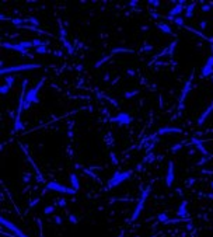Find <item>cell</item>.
Returning a JSON list of instances; mask_svg holds the SVG:
<instances>
[{
    "mask_svg": "<svg viewBox=\"0 0 213 237\" xmlns=\"http://www.w3.org/2000/svg\"><path fill=\"white\" fill-rule=\"evenodd\" d=\"M27 83L28 81L27 80H22V86H21V95H20V102H18V109H17V117H15V121H14V131H22L24 129V125H22L21 119H20V117H21V112L24 111V101H26V87H27Z\"/></svg>",
    "mask_w": 213,
    "mask_h": 237,
    "instance_id": "6da1fadb",
    "label": "cell"
},
{
    "mask_svg": "<svg viewBox=\"0 0 213 237\" xmlns=\"http://www.w3.org/2000/svg\"><path fill=\"white\" fill-rule=\"evenodd\" d=\"M43 81H45V77H42L40 80V83L36 84L34 88H31V90L27 91L26 94V101H24V111H28L29 107H31V104H38L40 102V97H38V91L41 90V87H42Z\"/></svg>",
    "mask_w": 213,
    "mask_h": 237,
    "instance_id": "7a4b0ae2",
    "label": "cell"
},
{
    "mask_svg": "<svg viewBox=\"0 0 213 237\" xmlns=\"http://www.w3.org/2000/svg\"><path fill=\"white\" fill-rule=\"evenodd\" d=\"M130 175H132V171H130V170L129 171H115L114 175L108 180V188H107V190H112V188L121 185L123 181H126V180L130 178Z\"/></svg>",
    "mask_w": 213,
    "mask_h": 237,
    "instance_id": "3957f363",
    "label": "cell"
},
{
    "mask_svg": "<svg viewBox=\"0 0 213 237\" xmlns=\"http://www.w3.org/2000/svg\"><path fill=\"white\" fill-rule=\"evenodd\" d=\"M38 67H41L40 63H24V65H15V66H10V67H2L0 73L2 74H9V73H14V72H24V70L38 69Z\"/></svg>",
    "mask_w": 213,
    "mask_h": 237,
    "instance_id": "277c9868",
    "label": "cell"
},
{
    "mask_svg": "<svg viewBox=\"0 0 213 237\" xmlns=\"http://www.w3.org/2000/svg\"><path fill=\"white\" fill-rule=\"evenodd\" d=\"M149 192H150V187H146V190L142 192L140 199H139V202H137V205H136V208H135L133 215H132V218H130V222H135V220L139 218V215L142 213V211L145 209L146 199H147V197H149Z\"/></svg>",
    "mask_w": 213,
    "mask_h": 237,
    "instance_id": "5b68a950",
    "label": "cell"
},
{
    "mask_svg": "<svg viewBox=\"0 0 213 237\" xmlns=\"http://www.w3.org/2000/svg\"><path fill=\"white\" fill-rule=\"evenodd\" d=\"M109 122L118 124L119 126H128V125H130L132 122H133V117H132L130 114L121 111V112H118V115H115V117H112L111 119H109Z\"/></svg>",
    "mask_w": 213,
    "mask_h": 237,
    "instance_id": "8992f818",
    "label": "cell"
},
{
    "mask_svg": "<svg viewBox=\"0 0 213 237\" xmlns=\"http://www.w3.org/2000/svg\"><path fill=\"white\" fill-rule=\"evenodd\" d=\"M46 188L51 191H56V192H60V194H67V195H74L77 192L74 188H69V187H65V185H60L59 182H55V181H51V182H46Z\"/></svg>",
    "mask_w": 213,
    "mask_h": 237,
    "instance_id": "52a82bcc",
    "label": "cell"
},
{
    "mask_svg": "<svg viewBox=\"0 0 213 237\" xmlns=\"http://www.w3.org/2000/svg\"><path fill=\"white\" fill-rule=\"evenodd\" d=\"M0 223H2V226H4L6 229H9V230H11L13 233H15V236H18V237H28L21 229H20V227H17L14 223L10 222V220H7V219L3 218V216L0 218Z\"/></svg>",
    "mask_w": 213,
    "mask_h": 237,
    "instance_id": "ba28073f",
    "label": "cell"
},
{
    "mask_svg": "<svg viewBox=\"0 0 213 237\" xmlns=\"http://www.w3.org/2000/svg\"><path fill=\"white\" fill-rule=\"evenodd\" d=\"M192 79H194V73H192V76L189 77V80L185 83L184 88H182V91H181V95H180V105H178V109L180 111H182V108H184V102L185 100H187L188 94H189V91L192 90Z\"/></svg>",
    "mask_w": 213,
    "mask_h": 237,
    "instance_id": "9c48e42d",
    "label": "cell"
},
{
    "mask_svg": "<svg viewBox=\"0 0 213 237\" xmlns=\"http://www.w3.org/2000/svg\"><path fill=\"white\" fill-rule=\"evenodd\" d=\"M213 74V56H209L208 60L205 62L202 70H201V77H208Z\"/></svg>",
    "mask_w": 213,
    "mask_h": 237,
    "instance_id": "30bf717a",
    "label": "cell"
},
{
    "mask_svg": "<svg viewBox=\"0 0 213 237\" xmlns=\"http://www.w3.org/2000/svg\"><path fill=\"white\" fill-rule=\"evenodd\" d=\"M170 133H182L181 128H175V126H161L157 129V135H170Z\"/></svg>",
    "mask_w": 213,
    "mask_h": 237,
    "instance_id": "8fae6325",
    "label": "cell"
},
{
    "mask_svg": "<svg viewBox=\"0 0 213 237\" xmlns=\"http://www.w3.org/2000/svg\"><path fill=\"white\" fill-rule=\"evenodd\" d=\"M21 149L24 150V153H26L27 160H28L29 163H31V166H33V167H34V170H35V173H36V180H38V181H41V182H43V177H42V174H41L40 168H38V166H36V164H35V161L33 160V157L29 156V154H28V152H27V149H26V147H24V146H22V145H21Z\"/></svg>",
    "mask_w": 213,
    "mask_h": 237,
    "instance_id": "7c38bea8",
    "label": "cell"
},
{
    "mask_svg": "<svg viewBox=\"0 0 213 237\" xmlns=\"http://www.w3.org/2000/svg\"><path fill=\"white\" fill-rule=\"evenodd\" d=\"M2 46L7 48V49H13V51H17V52H20V53H22V55H28V56H29L28 49H26V48L22 46L20 42H18V44H7V42H3Z\"/></svg>",
    "mask_w": 213,
    "mask_h": 237,
    "instance_id": "4fadbf2b",
    "label": "cell"
},
{
    "mask_svg": "<svg viewBox=\"0 0 213 237\" xmlns=\"http://www.w3.org/2000/svg\"><path fill=\"white\" fill-rule=\"evenodd\" d=\"M174 180H175V173H174V163L170 161L168 163V170H167V175H166V184L167 187H171L174 184Z\"/></svg>",
    "mask_w": 213,
    "mask_h": 237,
    "instance_id": "5bb4252c",
    "label": "cell"
},
{
    "mask_svg": "<svg viewBox=\"0 0 213 237\" xmlns=\"http://www.w3.org/2000/svg\"><path fill=\"white\" fill-rule=\"evenodd\" d=\"M184 9H187L185 7V3L184 2H178L177 3V6H174L173 9L170 10V17H173V18H175V17H180V14L184 11Z\"/></svg>",
    "mask_w": 213,
    "mask_h": 237,
    "instance_id": "9a60e30c",
    "label": "cell"
},
{
    "mask_svg": "<svg viewBox=\"0 0 213 237\" xmlns=\"http://www.w3.org/2000/svg\"><path fill=\"white\" fill-rule=\"evenodd\" d=\"M187 205H188V202L187 201H182L180 204V206H178V209H177V216L178 218H181V219H189L188 218V211H187Z\"/></svg>",
    "mask_w": 213,
    "mask_h": 237,
    "instance_id": "2e32d148",
    "label": "cell"
},
{
    "mask_svg": "<svg viewBox=\"0 0 213 237\" xmlns=\"http://www.w3.org/2000/svg\"><path fill=\"white\" fill-rule=\"evenodd\" d=\"M212 111H213V102L212 104H210V107L208 109H206L205 112L202 114V115H201V117H199V119H198V122H196V125H198V126H202L203 124H205V121H206V118L209 117L210 114H212Z\"/></svg>",
    "mask_w": 213,
    "mask_h": 237,
    "instance_id": "e0dca14e",
    "label": "cell"
},
{
    "mask_svg": "<svg viewBox=\"0 0 213 237\" xmlns=\"http://www.w3.org/2000/svg\"><path fill=\"white\" fill-rule=\"evenodd\" d=\"M70 184H72V188H74L76 191H79L80 181H79V177H77L74 173H73V174H70Z\"/></svg>",
    "mask_w": 213,
    "mask_h": 237,
    "instance_id": "ac0fdd59",
    "label": "cell"
},
{
    "mask_svg": "<svg viewBox=\"0 0 213 237\" xmlns=\"http://www.w3.org/2000/svg\"><path fill=\"white\" fill-rule=\"evenodd\" d=\"M157 27H159V29L161 31V33L168 34V35H170V34H173L170 26H168V24H166V22H157Z\"/></svg>",
    "mask_w": 213,
    "mask_h": 237,
    "instance_id": "d6986e66",
    "label": "cell"
},
{
    "mask_svg": "<svg viewBox=\"0 0 213 237\" xmlns=\"http://www.w3.org/2000/svg\"><path fill=\"white\" fill-rule=\"evenodd\" d=\"M133 49H129V48H115L111 51V55H116V53H133Z\"/></svg>",
    "mask_w": 213,
    "mask_h": 237,
    "instance_id": "ffe728a7",
    "label": "cell"
},
{
    "mask_svg": "<svg viewBox=\"0 0 213 237\" xmlns=\"http://www.w3.org/2000/svg\"><path fill=\"white\" fill-rule=\"evenodd\" d=\"M194 10H195V3L192 2V3H189L187 6V9H185V17L191 18L192 15H194Z\"/></svg>",
    "mask_w": 213,
    "mask_h": 237,
    "instance_id": "44dd1931",
    "label": "cell"
},
{
    "mask_svg": "<svg viewBox=\"0 0 213 237\" xmlns=\"http://www.w3.org/2000/svg\"><path fill=\"white\" fill-rule=\"evenodd\" d=\"M24 20H26V22L33 24L34 27H38V26H40V20H38V18H35V17H33V15H29V17L24 18Z\"/></svg>",
    "mask_w": 213,
    "mask_h": 237,
    "instance_id": "7402d4cb",
    "label": "cell"
},
{
    "mask_svg": "<svg viewBox=\"0 0 213 237\" xmlns=\"http://www.w3.org/2000/svg\"><path fill=\"white\" fill-rule=\"evenodd\" d=\"M10 21L13 22L14 26L21 27V26H24V22H26V20H24V18H10Z\"/></svg>",
    "mask_w": 213,
    "mask_h": 237,
    "instance_id": "603a6c76",
    "label": "cell"
},
{
    "mask_svg": "<svg viewBox=\"0 0 213 237\" xmlns=\"http://www.w3.org/2000/svg\"><path fill=\"white\" fill-rule=\"evenodd\" d=\"M157 219H159V222H161V223H167L170 220V218H168L167 213H159V215H157Z\"/></svg>",
    "mask_w": 213,
    "mask_h": 237,
    "instance_id": "cb8c5ba5",
    "label": "cell"
},
{
    "mask_svg": "<svg viewBox=\"0 0 213 237\" xmlns=\"http://www.w3.org/2000/svg\"><path fill=\"white\" fill-rule=\"evenodd\" d=\"M10 86H9V84H3V86H2V87H0V94L2 95H6L9 93V91H10Z\"/></svg>",
    "mask_w": 213,
    "mask_h": 237,
    "instance_id": "d4e9b609",
    "label": "cell"
},
{
    "mask_svg": "<svg viewBox=\"0 0 213 237\" xmlns=\"http://www.w3.org/2000/svg\"><path fill=\"white\" fill-rule=\"evenodd\" d=\"M173 22H174V24H177L178 27H184L185 26V21H184V18H182V17H175Z\"/></svg>",
    "mask_w": 213,
    "mask_h": 237,
    "instance_id": "484cf974",
    "label": "cell"
},
{
    "mask_svg": "<svg viewBox=\"0 0 213 237\" xmlns=\"http://www.w3.org/2000/svg\"><path fill=\"white\" fill-rule=\"evenodd\" d=\"M154 159H156V156L153 153L152 154H150V153L146 154V157L143 159V164H145V163H152V161H154Z\"/></svg>",
    "mask_w": 213,
    "mask_h": 237,
    "instance_id": "4316f807",
    "label": "cell"
},
{
    "mask_svg": "<svg viewBox=\"0 0 213 237\" xmlns=\"http://www.w3.org/2000/svg\"><path fill=\"white\" fill-rule=\"evenodd\" d=\"M83 173H84V174H87V175H90V177H91L93 180H98V175H97V174H94V173L91 171L90 168H84Z\"/></svg>",
    "mask_w": 213,
    "mask_h": 237,
    "instance_id": "83f0119b",
    "label": "cell"
},
{
    "mask_svg": "<svg viewBox=\"0 0 213 237\" xmlns=\"http://www.w3.org/2000/svg\"><path fill=\"white\" fill-rule=\"evenodd\" d=\"M139 94V90H133V91H126L125 93V98H132V97H135V95Z\"/></svg>",
    "mask_w": 213,
    "mask_h": 237,
    "instance_id": "f1b7e54d",
    "label": "cell"
},
{
    "mask_svg": "<svg viewBox=\"0 0 213 237\" xmlns=\"http://www.w3.org/2000/svg\"><path fill=\"white\" fill-rule=\"evenodd\" d=\"M69 220H70V223H73V225H77V223H79V216H77L76 213H73V215L69 216Z\"/></svg>",
    "mask_w": 213,
    "mask_h": 237,
    "instance_id": "f546056e",
    "label": "cell"
},
{
    "mask_svg": "<svg viewBox=\"0 0 213 237\" xmlns=\"http://www.w3.org/2000/svg\"><path fill=\"white\" fill-rule=\"evenodd\" d=\"M177 42H178V41L175 40L174 42H171V45L168 46V55H170V56L174 53V49H175V46H177Z\"/></svg>",
    "mask_w": 213,
    "mask_h": 237,
    "instance_id": "4dcf8cb0",
    "label": "cell"
},
{
    "mask_svg": "<svg viewBox=\"0 0 213 237\" xmlns=\"http://www.w3.org/2000/svg\"><path fill=\"white\" fill-rule=\"evenodd\" d=\"M185 143H187V142H181V143H178V145L173 146V147H171V152H178V150H180L181 147H182V146L185 145Z\"/></svg>",
    "mask_w": 213,
    "mask_h": 237,
    "instance_id": "1f68e13d",
    "label": "cell"
},
{
    "mask_svg": "<svg viewBox=\"0 0 213 237\" xmlns=\"http://www.w3.org/2000/svg\"><path fill=\"white\" fill-rule=\"evenodd\" d=\"M108 59H109V56H105V58H102L101 60H98V62L95 63V67H101V66H102V63H105V62H107V60H108Z\"/></svg>",
    "mask_w": 213,
    "mask_h": 237,
    "instance_id": "d6a6232c",
    "label": "cell"
},
{
    "mask_svg": "<svg viewBox=\"0 0 213 237\" xmlns=\"http://www.w3.org/2000/svg\"><path fill=\"white\" fill-rule=\"evenodd\" d=\"M35 52H36V53H41V55L46 53V46H40V48H35Z\"/></svg>",
    "mask_w": 213,
    "mask_h": 237,
    "instance_id": "836d02e7",
    "label": "cell"
},
{
    "mask_svg": "<svg viewBox=\"0 0 213 237\" xmlns=\"http://www.w3.org/2000/svg\"><path fill=\"white\" fill-rule=\"evenodd\" d=\"M53 206H45V209H43V213L45 215H49V213H53Z\"/></svg>",
    "mask_w": 213,
    "mask_h": 237,
    "instance_id": "e575fe53",
    "label": "cell"
},
{
    "mask_svg": "<svg viewBox=\"0 0 213 237\" xmlns=\"http://www.w3.org/2000/svg\"><path fill=\"white\" fill-rule=\"evenodd\" d=\"M13 83H14V77L13 76H7L6 77V84H9V86H13Z\"/></svg>",
    "mask_w": 213,
    "mask_h": 237,
    "instance_id": "d590c367",
    "label": "cell"
},
{
    "mask_svg": "<svg viewBox=\"0 0 213 237\" xmlns=\"http://www.w3.org/2000/svg\"><path fill=\"white\" fill-rule=\"evenodd\" d=\"M153 51V46L152 45H145V46L140 49V52H152Z\"/></svg>",
    "mask_w": 213,
    "mask_h": 237,
    "instance_id": "8d00e7d4",
    "label": "cell"
},
{
    "mask_svg": "<svg viewBox=\"0 0 213 237\" xmlns=\"http://www.w3.org/2000/svg\"><path fill=\"white\" fill-rule=\"evenodd\" d=\"M66 204H67V202H66L65 198H60V199H58V205H59V206H66Z\"/></svg>",
    "mask_w": 213,
    "mask_h": 237,
    "instance_id": "74e56055",
    "label": "cell"
},
{
    "mask_svg": "<svg viewBox=\"0 0 213 237\" xmlns=\"http://www.w3.org/2000/svg\"><path fill=\"white\" fill-rule=\"evenodd\" d=\"M210 7H212V6H210L209 3H208V4H203V6H202V11H205V13H206V11H210V10H212Z\"/></svg>",
    "mask_w": 213,
    "mask_h": 237,
    "instance_id": "f35d334b",
    "label": "cell"
},
{
    "mask_svg": "<svg viewBox=\"0 0 213 237\" xmlns=\"http://www.w3.org/2000/svg\"><path fill=\"white\" fill-rule=\"evenodd\" d=\"M149 3L152 4V6H154V7H159V6H160V2H159V0H150Z\"/></svg>",
    "mask_w": 213,
    "mask_h": 237,
    "instance_id": "ab89813d",
    "label": "cell"
},
{
    "mask_svg": "<svg viewBox=\"0 0 213 237\" xmlns=\"http://www.w3.org/2000/svg\"><path fill=\"white\" fill-rule=\"evenodd\" d=\"M111 159H112V163L114 164H118V159H116L115 153H111Z\"/></svg>",
    "mask_w": 213,
    "mask_h": 237,
    "instance_id": "60d3db41",
    "label": "cell"
},
{
    "mask_svg": "<svg viewBox=\"0 0 213 237\" xmlns=\"http://www.w3.org/2000/svg\"><path fill=\"white\" fill-rule=\"evenodd\" d=\"M206 27H208V21H206V20H202V21H201V28L205 29Z\"/></svg>",
    "mask_w": 213,
    "mask_h": 237,
    "instance_id": "b9f144b4",
    "label": "cell"
},
{
    "mask_svg": "<svg viewBox=\"0 0 213 237\" xmlns=\"http://www.w3.org/2000/svg\"><path fill=\"white\" fill-rule=\"evenodd\" d=\"M66 48H67L69 53H70V55H73V46H72V45H70V44H67V45H66Z\"/></svg>",
    "mask_w": 213,
    "mask_h": 237,
    "instance_id": "7bdbcfd3",
    "label": "cell"
},
{
    "mask_svg": "<svg viewBox=\"0 0 213 237\" xmlns=\"http://www.w3.org/2000/svg\"><path fill=\"white\" fill-rule=\"evenodd\" d=\"M55 222L58 223V225H62V218L60 216H55Z\"/></svg>",
    "mask_w": 213,
    "mask_h": 237,
    "instance_id": "ee69618b",
    "label": "cell"
},
{
    "mask_svg": "<svg viewBox=\"0 0 213 237\" xmlns=\"http://www.w3.org/2000/svg\"><path fill=\"white\" fill-rule=\"evenodd\" d=\"M104 80H105V81H107V80H109V74H108V73H107V74H105V77H104Z\"/></svg>",
    "mask_w": 213,
    "mask_h": 237,
    "instance_id": "f6af8a7d",
    "label": "cell"
},
{
    "mask_svg": "<svg viewBox=\"0 0 213 237\" xmlns=\"http://www.w3.org/2000/svg\"><path fill=\"white\" fill-rule=\"evenodd\" d=\"M133 70H128V74H130V76H133Z\"/></svg>",
    "mask_w": 213,
    "mask_h": 237,
    "instance_id": "bcb514c9",
    "label": "cell"
},
{
    "mask_svg": "<svg viewBox=\"0 0 213 237\" xmlns=\"http://www.w3.org/2000/svg\"><path fill=\"white\" fill-rule=\"evenodd\" d=\"M129 4H130V6H136V4H137V2H130Z\"/></svg>",
    "mask_w": 213,
    "mask_h": 237,
    "instance_id": "7dc6e473",
    "label": "cell"
},
{
    "mask_svg": "<svg viewBox=\"0 0 213 237\" xmlns=\"http://www.w3.org/2000/svg\"><path fill=\"white\" fill-rule=\"evenodd\" d=\"M187 227H188V230H191V229H192V227H194V226H192V223H189V225H188Z\"/></svg>",
    "mask_w": 213,
    "mask_h": 237,
    "instance_id": "c3c4849f",
    "label": "cell"
},
{
    "mask_svg": "<svg viewBox=\"0 0 213 237\" xmlns=\"http://www.w3.org/2000/svg\"><path fill=\"white\" fill-rule=\"evenodd\" d=\"M210 188H212V191H213V180L210 181Z\"/></svg>",
    "mask_w": 213,
    "mask_h": 237,
    "instance_id": "681fc988",
    "label": "cell"
},
{
    "mask_svg": "<svg viewBox=\"0 0 213 237\" xmlns=\"http://www.w3.org/2000/svg\"><path fill=\"white\" fill-rule=\"evenodd\" d=\"M210 51H212V56H213V44H212V46H210Z\"/></svg>",
    "mask_w": 213,
    "mask_h": 237,
    "instance_id": "f907efd6",
    "label": "cell"
}]
</instances>
